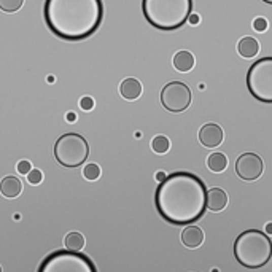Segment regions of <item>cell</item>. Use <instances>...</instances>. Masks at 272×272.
Wrapping results in <instances>:
<instances>
[{"label": "cell", "mask_w": 272, "mask_h": 272, "mask_svg": "<svg viewBox=\"0 0 272 272\" xmlns=\"http://www.w3.org/2000/svg\"><path fill=\"white\" fill-rule=\"evenodd\" d=\"M159 215L171 224H191L207 210V188L191 172H174L159 183L155 193Z\"/></svg>", "instance_id": "cell-1"}, {"label": "cell", "mask_w": 272, "mask_h": 272, "mask_svg": "<svg viewBox=\"0 0 272 272\" xmlns=\"http://www.w3.org/2000/svg\"><path fill=\"white\" fill-rule=\"evenodd\" d=\"M43 19L54 37L81 42L94 35L104 19L102 0H45Z\"/></svg>", "instance_id": "cell-2"}, {"label": "cell", "mask_w": 272, "mask_h": 272, "mask_svg": "<svg viewBox=\"0 0 272 272\" xmlns=\"http://www.w3.org/2000/svg\"><path fill=\"white\" fill-rule=\"evenodd\" d=\"M142 13L150 26L172 32L188 22L193 13V0H142Z\"/></svg>", "instance_id": "cell-3"}, {"label": "cell", "mask_w": 272, "mask_h": 272, "mask_svg": "<svg viewBox=\"0 0 272 272\" xmlns=\"http://www.w3.org/2000/svg\"><path fill=\"white\" fill-rule=\"evenodd\" d=\"M234 256L248 269L266 266L272 258V242L269 235L259 229L244 231L234 242Z\"/></svg>", "instance_id": "cell-4"}, {"label": "cell", "mask_w": 272, "mask_h": 272, "mask_svg": "<svg viewBox=\"0 0 272 272\" xmlns=\"http://www.w3.org/2000/svg\"><path fill=\"white\" fill-rule=\"evenodd\" d=\"M89 156V145L86 139L77 132L61 135L54 144V158L64 167L74 169L85 164Z\"/></svg>", "instance_id": "cell-5"}, {"label": "cell", "mask_w": 272, "mask_h": 272, "mask_svg": "<svg viewBox=\"0 0 272 272\" xmlns=\"http://www.w3.org/2000/svg\"><path fill=\"white\" fill-rule=\"evenodd\" d=\"M247 89L252 97L263 104H272V56L255 61L247 72Z\"/></svg>", "instance_id": "cell-6"}, {"label": "cell", "mask_w": 272, "mask_h": 272, "mask_svg": "<svg viewBox=\"0 0 272 272\" xmlns=\"http://www.w3.org/2000/svg\"><path fill=\"white\" fill-rule=\"evenodd\" d=\"M37 272H97V269L86 255L57 250L43 259Z\"/></svg>", "instance_id": "cell-7"}, {"label": "cell", "mask_w": 272, "mask_h": 272, "mask_svg": "<svg viewBox=\"0 0 272 272\" xmlns=\"http://www.w3.org/2000/svg\"><path fill=\"white\" fill-rule=\"evenodd\" d=\"M191 89L183 81H171L161 89V104L171 113H182L191 105Z\"/></svg>", "instance_id": "cell-8"}, {"label": "cell", "mask_w": 272, "mask_h": 272, "mask_svg": "<svg viewBox=\"0 0 272 272\" xmlns=\"http://www.w3.org/2000/svg\"><path fill=\"white\" fill-rule=\"evenodd\" d=\"M263 172H264V162L261 156H258L256 153H242L235 159V174L245 182L258 180L263 175Z\"/></svg>", "instance_id": "cell-9"}, {"label": "cell", "mask_w": 272, "mask_h": 272, "mask_svg": "<svg viewBox=\"0 0 272 272\" xmlns=\"http://www.w3.org/2000/svg\"><path fill=\"white\" fill-rule=\"evenodd\" d=\"M224 139V134H223V129L221 126L215 124V123H207L200 127L199 131V140L200 144L207 148H217L221 145V142Z\"/></svg>", "instance_id": "cell-10"}, {"label": "cell", "mask_w": 272, "mask_h": 272, "mask_svg": "<svg viewBox=\"0 0 272 272\" xmlns=\"http://www.w3.org/2000/svg\"><path fill=\"white\" fill-rule=\"evenodd\" d=\"M204 242V232L199 226L194 224H188V226L182 231V244L186 248H197Z\"/></svg>", "instance_id": "cell-11"}, {"label": "cell", "mask_w": 272, "mask_h": 272, "mask_svg": "<svg viewBox=\"0 0 272 272\" xmlns=\"http://www.w3.org/2000/svg\"><path fill=\"white\" fill-rule=\"evenodd\" d=\"M228 206V194L221 188H210L207 190V210L221 212Z\"/></svg>", "instance_id": "cell-12"}, {"label": "cell", "mask_w": 272, "mask_h": 272, "mask_svg": "<svg viewBox=\"0 0 272 272\" xmlns=\"http://www.w3.org/2000/svg\"><path fill=\"white\" fill-rule=\"evenodd\" d=\"M120 94L126 100H135L142 96V83L137 78H124L120 85Z\"/></svg>", "instance_id": "cell-13"}, {"label": "cell", "mask_w": 272, "mask_h": 272, "mask_svg": "<svg viewBox=\"0 0 272 272\" xmlns=\"http://www.w3.org/2000/svg\"><path fill=\"white\" fill-rule=\"evenodd\" d=\"M21 191H22V183L16 177L8 175L0 180V193H2L4 197L15 199L21 194Z\"/></svg>", "instance_id": "cell-14"}, {"label": "cell", "mask_w": 272, "mask_h": 272, "mask_svg": "<svg viewBox=\"0 0 272 272\" xmlns=\"http://www.w3.org/2000/svg\"><path fill=\"white\" fill-rule=\"evenodd\" d=\"M172 64H174L175 70H179L182 74H186L194 67V56L190 51H177L172 59Z\"/></svg>", "instance_id": "cell-15"}, {"label": "cell", "mask_w": 272, "mask_h": 272, "mask_svg": "<svg viewBox=\"0 0 272 272\" xmlns=\"http://www.w3.org/2000/svg\"><path fill=\"white\" fill-rule=\"evenodd\" d=\"M237 50H239V54L242 57H255L259 51V43L256 42V39L253 37H244L241 39L239 45H237Z\"/></svg>", "instance_id": "cell-16"}, {"label": "cell", "mask_w": 272, "mask_h": 272, "mask_svg": "<svg viewBox=\"0 0 272 272\" xmlns=\"http://www.w3.org/2000/svg\"><path fill=\"white\" fill-rule=\"evenodd\" d=\"M64 247L69 252H81L85 247V235L78 231L69 232L64 237Z\"/></svg>", "instance_id": "cell-17"}, {"label": "cell", "mask_w": 272, "mask_h": 272, "mask_svg": "<svg viewBox=\"0 0 272 272\" xmlns=\"http://www.w3.org/2000/svg\"><path fill=\"white\" fill-rule=\"evenodd\" d=\"M207 167L212 172H223L228 167V158L223 155V153H212V155L207 158Z\"/></svg>", "instance_id": "cell-18"}, {"label": "cell", "mask_w": 272, "mask_h": 272, "mask_svg": "<svg viewBox=\"0 0 272 272\" xmlns=\"http://www.w3.org/2000/svg\"><path fill=\"white\" fill-rule=\"evenodd\" d=\"M151 148L155 153L158 155H164V153H167L169 148H171V142L165 135H156L155 139L151 140Z\"/></svg>", "instance_id": "cell-19"}, {"label": "cell", "mask_w": 272, "mask_h": 272, "mask_svg": "<svg viewBox=\"0 0 272 272\" xmlns=\"http://www.w3.org/2000/svg\"><path fill=\"white\" fill-rule=\"evenodd\" d=\"M24 0H0V10L4 13H16L21 10Z\"/></svg>", "instance_id": "cell-20"}, {"label": "cell", "mask_w": 272, "mask_h": 272, "mask_svg": "<svg viewBox=\"0 0 272 272\" xmlns=\"http://www.w3.org/2000/svg\"><path fill=\"white\" fill-rule=\"evenodd\" d=\"M83 177H85V179L89 180V182L97 180L99 177H100V167H99L97 164H94V162L86 164L85 169H83Z\"/></svg>", "instance_id": "cell-21"}, {"label": "cell", "mask_w": 272, "mask_h": 272, "mask_svg": "<svg viewBox=\"0 0 272 272\" xmlns=\"http://www.w3.org/2000/svg\"><path fill=\"white\" fill-rule=\"evenodd\" d=\"M43 180V172L40 169H32L29 174H27V182L30 185H40Z\"/></svg>", "instance_id": "cell-22"}, {"label": "cell", "mask_w": 272, "mask_h": 272, "mask_svg": "<svg viewBox=\"0 0 272 272\" xmlns=\"http://www.w3.org/2000/svg\"><path fill=\"white\" fill-rule=\"evenodd\" d=\"M16 169H18V172H19L21 175H27V174L32 171V164H30V161H27V159H22V161L18 162Z\"/></svg>", "instance_id": "cell-23"}, {"label": "cell", "mask_w": 272, "mask_h": 272, "mask_svg": "<svg viewBox=\"0 0 272 272\" xmlns=\"http://www.w3.org/2000/svg\"><path fill=\"white\" fill-rule=\"evenodd\" d=\"M80 109H81V110H85V112L92 110V109H94V99L89 97V96L81 97V99H80Z\"/></svg>", "instance_id": "cell-24"}, {"label": "cell", "mask_w": 272, "mask_h": 272, "mask_svg": "<svg viewBox=\"0 0 272 272\" xmlns=\"http://www.w3.org/2000/svg\"><path fill=\"white\" fill-rule=\"evenodd\" d=\"M253 29H255L256 32H264V30L267 29V21H266L264 18H256V19L253 21Z\"/></svg>", "instance_id": "cell-25"}, {"label": "cell", "mask_w": 272, "mask_h": 272, "mask_svg": "<svg viewBox=\"0 0 272 272\" xmlns=\"http://www.w3.org/2000/svg\"><path fill=\"white\" fill-rule=\"evenodd\" d=\"M199 21H200V18H199V15H196V13H191L190 18H188V22H190L191 26H197Z\"/></svg>", "instance_id": "cell-26"}, {"label": "cell", "mask_w": 272, "mask_h": 272, "mask_svg": "<svg viewBox=\"0 0 272 272\" xmlns=\"http://www.w3.org/2000/svg\"><path fill=\"white\" fill-rule=\"evenodd\" d=\"M65 118H67V121H69V123H75V121H77V113H74V112H69Z\"/></svg>", "instance_id": "cell-27"}, {"label": "cell", "mask_w": 272, "mask_h": 272, "mask_svg": "<svg viewBox=\"0 0 272 272\" xmlns=\"http://www.w3.org/2000/svg\"><path fill=\"white\" fill-rule=\"evenodd\" d=\"M165 177H167V175H165V174H164L162 171H159V172L156 174V180H158V182L161 183V182H162V180L165 179Z\"/></svg>", "instance_id": "cell-28"}, {"label": "cell", "mask_w": 272, "mask_h": 272, "mask_svg": "<svg viewBox=\"0 0 272 272\" xmlns=\"http://www.w3.org/2000/svg\"><path fill=\"white\" fill-rule=\"evenodd\" d=\"M264 232H266L267 235H272V223H267V224H266Z\"/></svg>", "instance_id": "cell-29"}, {"label": "cell", "mask_w": 272, "mask_h": 272, "mask_svg": "<svg viewBox=\"0 0 272 272\" xmlns=\"http://www.w3.org/2000/svg\"><path fill=\"white\" fill-rule=\"evenodd\" d=\"M48 83H54V77H53V75L48 77Z\"/></svg>", "instance_id": "cell-30"}, {"label": "cell", "mask_w": 272, "mask_h": 272, "mask_svg": "<svg viewBox=\"0 0 272 272\" xmlns=\"http://www.w3.org/2000/svg\"><path fill=\"white\" fill-rule=\"evenodd\" d=\"M261 2L267 4V5H272V0H261Z\"/></svg>", "instance_id": "cell-31"}, {"label": "cell", "mask_w": 272, "mask_h": 272, "mask_svg": "<svg viewBox=\"0 0 272 272\" xmlns=\"http://www.w3.org/2000/svg\"><path fill=\"white\" fill-rule=\"evenodd\" d=\"M212 272H218V269H214V270H212Z\"/></svg>", "instance_id": "cell-32"}, {"label": "cell", "mask_w": 272, "mask_h": 272, "mask_svg": "<svg viewBox=\"0 0 272 272\" xmlns=\"http://www.w3.org/2000/svg\"><path fill=\"white\" fill-rule=\"evenodd\" d=\"M0 272H2V266H0Z\"/></svg>", "instance_id": "cell-33"}]
</instances>
